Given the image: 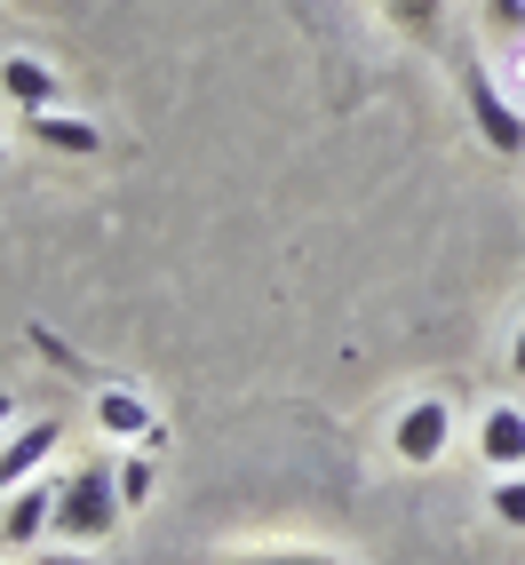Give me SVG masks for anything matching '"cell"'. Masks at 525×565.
<instances>
[{
	"instance_id": "obj_1",
	"label": "cell",
	"mask_w": 525,
	"mask_h": 565,
	"mask_svg": "<svg viewBox=\"0 0 525 565\" xmlns=\"http://www.w3.org/2000/svg\"><path fill=\"white\" fill-rule=\"evenodd\" d=\"M120 518H128V502H120V470H111V462H81V470H64V494H56L49 542H64V550H96V542L120 534Z\"/></svg>"
},
{
	"instance_id": "obj_2",
	"label": "cell",
	"mask_w": 525,
	"mask_h": 565,
	"mask_svg": "<svg viewBox=\"0 0 525 565\" xmlns=\"http://www.w3.org/2000/svg\"><path fill=\"white\" fill-rule=\"evenodd\" d=\"M462 104H470V128L485 136V152L525 160V104H517L485 64H462Z\"/></svg>"
},
{
	"instance_id": "obj_3",
	"label": "cell",
	"mask_w": 525,
	"mask_h": 565,
	"mask_svg": "<svg viewBox=\"0 0 525 565\" xmlns=\"http://www.w3.org/2000/svg\"><path fill=\"white\" fill-rule=\"evenodd\" d=\"M446 446H454V406H446L438 391H430V398H406L398 423H390V455H398L406 470H430Z\"/></svg>"
},
{
	"instance_id": "obj_4",
	"label": "cell",
	"mask_w": 525,
	"mask_h": 565,
	"mask_svg": "<svg viewBox=\"0 0 525 565\" xmlns=\"http://www.w3.org/2000/svg\"><path fill=\"white\" fill-rule=\"evenodd\" d=\"M56 494H64V478H24L17 494H0V550H32V542H49Z\"/></svg>"
},
{
	"instance_id": "obj_5",
	"label": "cell",
	"mask_w": 525,
	"mask_h": 565,
	"mask_svg": "<svg viewBox=\"0 0 525 565\" xmlns=\"http://www.w3.org/2000/svg\"><path fill=\"white\" fill-rule=\"evenodd\" d=\"M56 446H64V423L56 414H41V423H17L9 438H0V494H17L24 478H41L56 462Z\"/></svg>"
},
{
	"instance_id": "obj_6",
	"label": "cell",
	"mask_w": 525,
	"mask_h": 565,
	"mask_svg": "<svg viewBox=\"0 0 525 565\" xmlns=\"http://www.w3.org/2000/svg\"><path fill=\"white\" fill-rule=\"evenodd\" d=\"M96 430L111 438V446H152V455H160V414H152V398H143V391H128V383H104L96 391Z\"/></svg>"
},
{
	"instance_id": "obj_7",
	"label": "cell",
	"mask_w": 525,
	"mask_h": 565,
	"mask_svg": "<svg viewBox=\"0 0 525 565\" xmlns=\"http://www.w3.org/2000/svg\"><path fill=\"white\" fill-rule=\"evenodd\" d=\"M0 96H9L24 120H32V111H56L64 81H56V64H49V56H0Z\"/></svg>"
},
{
	"instance_id": "obj_8",
	"label": "cell",
	"mask_w": 525,
	"mask_h": 565,
	"mask_svg": "<svg viewBox=\"0 0 525 565\" xmlns=\"http://www.w3.org/2000/svg\"><path fill=\"white\" fill-rule=\"evenodd\" d=\"M478 455L494 462V478H510V470H525V406H485L478 414Z\"/></svg>"
},
{
	"instance_id": "obj_9",
	"label": "cell",
	"mask_w": 525,
	"mask_h": 565,
	"mask_svg": "<svg viewBox=\"0 0 525 565\" xmlns=\"http://www.w3.org/2000/svg\"><path fill=\"white\" fill-rule=\"evenodd\" d=\"M24 128L41 136L49 152H72V160H96V152H104V128L88 120V111H64V104H56V111H32Z\"/></svg>"
},
{
	"instance_id": "obj_10",
	"label": "cell",
	"mask_w": 525,
	"mask_h": 565,
	"mask_svg": "<svg viewBox=\"0 0 525 565\" xmlns=\"http://www.w3.org/2000/svg\"><path fill=\"white\" fill-rule=\"evenodd\" d=\"M111 470H120V502H128V510H143V502H152V446H136V455H120Z\"/></svg>"
},
{
	"instance_id": "obj_11",
	"label": "cell",
	"mask_w": 525,
	"mask_h": 565,
	"mask_svg": "<svg viewBox=\"0 0 525 565\" xmlns=\"http://www.w3.org/2000/svg\"><path fill=\"white\" fill-rule=\"evenodd\" d=\"M485 510H494L510 534H525V470H510V478H494V494H485Z\"/></svg>"
},
{
	"instance_id": "obj_12",
	"label": "cell",
	"mask_w": 525,
	"mask_h": 565,
	"mask_svg": "<svg viewBox=\"0 0 525 565\" xmlns=\"http://www.w3.org/2000/svg\"><path fill=\"white\" fill-rule=\"evenodd\" d=\"M478 17L494 41H525V0H478Z\"/></svg>"
},
{
	"instance_id": "obj_13",
	"label": "cell",
	"mask_w": 525,
	"mask_h": 565,
	"mask_svg": "<svg viewBox=\"0 0 525 565\" xmlns=\"http://www.w3.org/2000/svg\"><path fill=\"white\" fill-rule=\"evenodd\" d=\"M223 565H343V557H326V550H239Z\"/></svg>"
},
{
	"instance_id": "obj_14",
	"label": "cell",
	"mask_w": 525,
	"mask_h": 565,
	"mask_svg": "<svg viewBox=\"0 0 525 565\" xmlns=\"http://www.w3.org/2000/svg\"><path fill=\"white\" fill-rule=\"evenodd\" d=\"M383 9H390V24H406V32H438L446 0H383Z\"/></svg>"
},
{
	"instance_id": "obj_15",
	"label": "cell",
	"mask_w": 525,
	"mask_h": 565,
	"mask_svg": "<svg viewBox=\"0 0 525 565\" xmlns=\"http://www.w3.org/2000/svg\"><path fill=\"white\" fill-rule=\"evenodd\" d=\"M41 565H104V557H88V550H64V542H56V550H49Z\"/></svg>"
},
{
	"instance_id": "obj_16",
	"label": "cell",
	"mask_w": 525,
	"mask_h": 565,
	"mask_svg": "<svg viewBox=\"0 0 525 565\" xmlns=\"http://www.w3.org/2000/svg\"><path fill=\"white\" fill-rule=\"evenodd\" d=\"M510 383H525V319H517V343H510Z\"/></svg>"
},
{
	"instance_id": "obj_17",
	"label": "cell",
	"mask_w": 525,
	"mask_h": 565,
	"mask_svg": "<svg viewBox=\"0 0 525 565\" xmlns=\"http://www.w3.org/2000/svg\"><path fill=\"white\" fill-rule=\"evenodd\" d=\"M17 430V391H0V438Z\"/></svg>"
},
{
	"instance_id": "obj_18",
	"label": "cell",
	"mask_w": 525,
	"mask_h": 565,
	"mask_svg": "<svg viewBox=\"0 0 525 565\" xmlns=\"http://www.w3.org/2000/svg\"><path fill=\"white\" fill-rule=\"evenodd\" d=\"M0 160H9V143H0Z\"/></svg>"
}]
</instances>
